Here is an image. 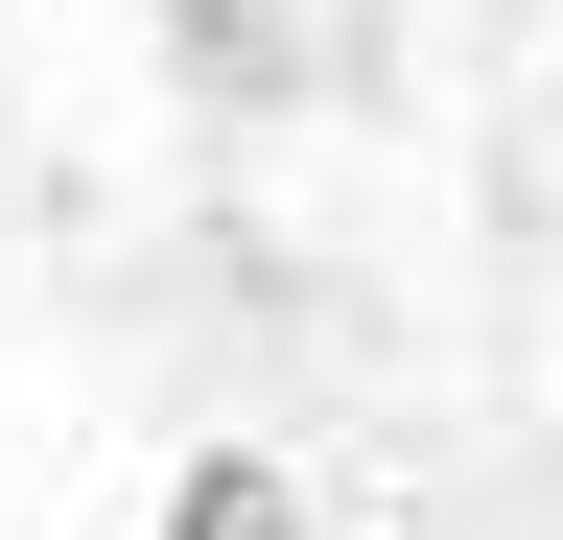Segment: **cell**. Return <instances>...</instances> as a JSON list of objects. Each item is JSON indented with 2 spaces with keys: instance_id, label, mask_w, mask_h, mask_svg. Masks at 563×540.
Segmentation results:
<instances>
[{
  "instance_id": "1",
  "label": "cell",
  "mask_w": 563,
  "mask_h": 540,
  "mask_svg": "<svg viewBox=\"0 0 563 540\" xmlns=\"http://www.w3.org/2000/svg\"><path fill=\"white\" fill-rule=\"evenodd\" d=\"M165 540H282V447H188V494H165Z\"/></svg>"
}]
</instances>
